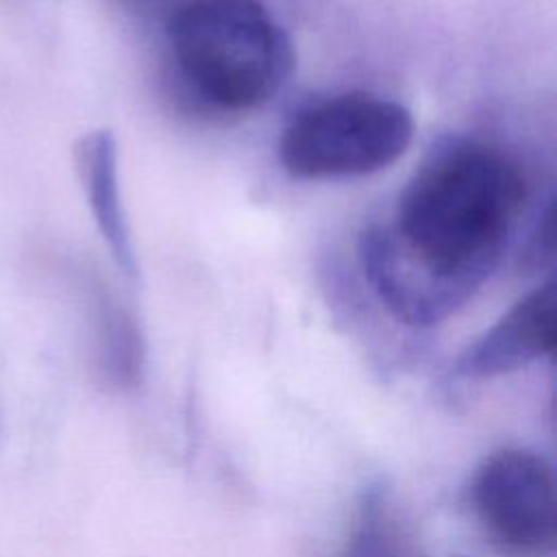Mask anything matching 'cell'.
Listing matches in <instances>:
<instances>
[{
    "instance_id": "obj_1",
    "label": "cell",
    "mask_w": 557,
    "mask_h": 557,
    "mask_svg": "<svg viewBox=\"0 0 557 557\" xmlns=\"http://www.w3.org/2000/svg\"><path fill=\"white\" fill-rule=\"evenodd\" d=\"M524 200V176L500 150L472 139L435 148L405 185L394 220L361 235L372 289L403 324H440L498 265Z\"/></svg>"
},
{
    "instance_id": "obj_2",
    "label": "cell",
    "mask_w": 557,
    "mask_h": 557,
    "mask_svg": "<svg viewBox=\"0 0 557 557\" xmlns=\"http://www.w3.org/2000/svg\"><path fill=\"white\" fill-rule=\"evenodd\" d=\"M168 39L185 81L228 111L270 100L294 65L289 37L259 0H185Z\"/></svg>"
},
{
    "instance_id": "obj_9",
    "label": "cell",
    "mask_w": 557,
    "mask_h": 557,
    "mask_svg": "<svg viewBox=\"0 0 557 557\" xmlns=\"http://www.w3.org/2000/svg\"><path fill=\"white\" fill-rule=\"evenodd\" d=\"M553 257V207L548 205L544 215H542V222L537 224V231L533 233V239L524 252V263L529 265H542L544 259H550Z\"/></svg>"
},
{
    "instance_id": "obj_6",
    "label": "cell",
    "mask_w": 557,
    "mask_h": 557,
    "mask_svg": "<svg viewBox=\"0 0 557 557\" xmlns=\"http://www.w3.org/2000/svg\"><path fill=\"white\" fill-rule=\"evenodd\" d=\"M74 163L94 222L115 261L128 276L137 278V255L120 191L117 139L109 128H96L74 144Z\"/></svg>"
},
{
    "instance_id": "obj_4",
    "label": "cell",
    "mask_w": 557,
    "mask_h": 557,
    "mask_svg": "<svg viewBox=\"0 0 557 557\" xmlns=\"http://www.w3.org/2000/svg\"><path fill=\"white\" fill-rule=\"evenodd\" d=\"M472 511L485 535L511 555H544L555 544V479L542 455L500 448L470 481Z\"/></svg>"
},
{
    "instance_id": "obj_3",
    "label": "cell",
    "mask_w": 557,
    "mask_h": 557,
    "mask_svg": "<svg viewBox=\"0 0 557 557\" xmlns=\"http://www.w3.org/2000/svg\"><path fill=\"white\" fill-rule=\"evenodd\" d=\"M411 137L413 117L403 104L370 94H344L294 115L278 154L296 178L361 176L403 157Z\"/></svg>"
},
{
    "instance_id": "obj_7",
    "label": "cell",
    "mask_w": 557,
    "mask_h": 557,
    "mask_svg": "<svg viewBox=\"0 0 557 557\" xmlns=\"http://www.w3.org/2000/svg\"><path fill=\"white\" fill-rule=\"evenodd\" d=\"M339 557H418L411 527L385 483L363 487Z\"/></svg>"
},
{
    "instance_id": "obj_5",
    "label": "cell",
    "mask_w": 557,
    "mask_h": 557,
    "mask_svg": "<svg viewBox=\"0 0 557 557\" xmlns=\"http://www.w3.org/2000/svg\"><path fill=\"white\" fill-rule=\"evenodd\" d=\"M557 339L555 281H546L513 302L455 361L463 379H492L553 355Z\"/></svg>"
},
{
    "instance_id": "obj_8",
    "label": "cell",
    "mask_w": 557,
    "mask_h": 557,
    "mask_svg": "<svg viewBox=\"0 0 557 557\" xmlns=\"http://www.w3.org/2000/svg\"><path fill=\"white\" fill-rule=\"evenodd\" d=\"M96 368L109 387L128 389L141 381L144 344L133 318L109 300L96 313Z\"/></svg>"
}]
</instances>
